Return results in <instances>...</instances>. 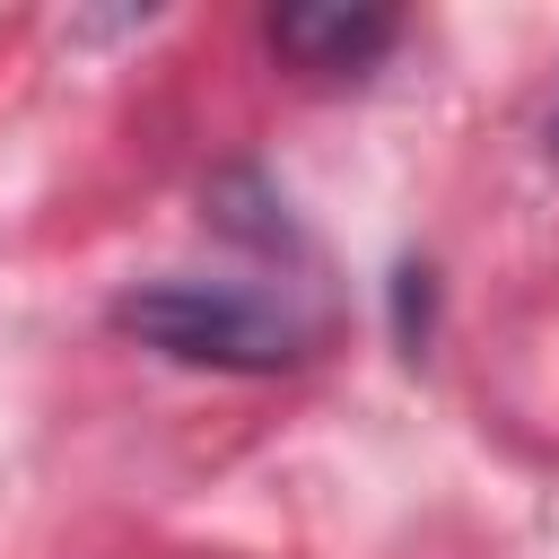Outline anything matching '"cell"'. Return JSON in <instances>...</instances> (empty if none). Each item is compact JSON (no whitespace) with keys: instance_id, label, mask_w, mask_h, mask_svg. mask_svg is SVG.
Wrapping results in <instances>:
<instances>
[{"instance_id":"6da1fadb","label":"cell","mask_w":559,"mask_h":559,"mask_svg":"<svg viewBox=\"0 0 559 559\" xmlns=\"http://www.w3.org/2000/svg\"><path fill=\"white\" fill-rule=\"evenodd\" d=\"M114 332H131L157 358L227 367V376H280L306 358V323L227 280H140L114 297Z\"/></svg>"},{"instance_id":"7a4b0ae2","label":"cell","mask_w":559,"mask_h":559,"mask_svg":"<svg viewBox=\"0 0 559 559\" xmlns=\"http://www.w3.org/2000/svg\"><path fill=\"white\" fill-rule=\"evenodd\" d=\"M384 44H393V9H349V0L271 9V52L297 70H367Z\"/></svg>"},{"instance_id":"3957f363","label":"cell","mask_w":559,"mask_h":559,"mask_svg":"<svg viewBox=\"0 0 559 559\" xmlns=\"http://www.w3.org/2000/svg\"><path fill=\"white\" fill-rule=\"evenodd\" d=\"M428 271H402V341H419V323H428V288H419Z\"/></svg>"}]
</instances>
